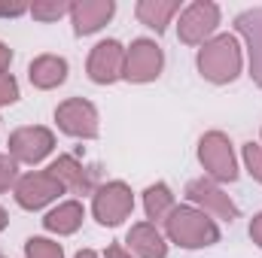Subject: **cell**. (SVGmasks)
<instances>
[{
  "mask_svg": "<svg viewBox=\"0 0 262 258\" xmlns=\"http://www.w3.org/2000/svg\"><path fill=\"white\" fill-rule=\"evenodd\" d=\"M165 234L171 243L183 249H201L220 243V228L216 222L195 207H174L171 216L165 219Z\"/></svg>",
  "mask_w": 262,
  "mask_h": 258,
  "instance_id": "6da1fadb",
  "label": "cell"
},
{
  "mask_svg": "<svg viewBox=\"0 0 262 258\" xmlns=\"http://www.w3.org/2000/svg\"><path fill=\"white\" fill-rule=\"evenodd\" d=\"M198 70L207 82L226 85L241 73V46L232 34H220L198 49Z\"/></svg>",
  "mask_w": 262,
  "mask_h": 258,
  "instance_id": "7a4b0ae2",
  "label": "cell"
},
{
  "mask_svg": "<svg viewBox=\"0 0 262 258\" xmlns=\"http://www.w3.org/2000/svg\"><path fill=\"white\" fill-rule=\"evenodd\" d=\"M198 161L204 167V173L213 183H235L238 179V161L232 152V143L223 131H210L201 137L198 143Z\"/></svg>",
  "mask_w": 262,
  "mask_h": 258,
  "instance_id": "3957f363",
  "label": "cell"
},
{
  "mask_svg": "<svg viewBox=\"0 0 262 258\" xmlns=\"http://www.w3.org/2000/svg\"><path fill=\"white\" fill-rule=\"evenodd\" d=\"M131 210H134V194H131V189L125 183L116 179V183H107V186L95 189L92 213H95V219H98L101 225H107V228L122 225L131 216Z\"/></svg>",
  "mask_w": 262,
  "mask_h": 258,
  "instance_id": "277c9868",
  "label": "cell"
},
{
  "mask_svg": "<svg viewBox=\"0 0 262 258\" xmlns=\"http://www.w3.org/2000/svg\"><path fill=\"white\" fill-rule=\"evenodd\" d=\"M216 24H220V6L210 0H195L180 12L177 37L186 46H204L207 37L216 31Z\"/></svg>",
  "mask_w": 262,
  "mask_h": 258,
  "instance_id": "5b68a950",
  "label": "cell"
},
{
  "mask_svg": "<svg viewBox=\"0 0 262 258\" xmlns=\"http://www.w3.org/2000/svg\"><path fill=\"white\" fill-rule=\"evenodd\" d=\"M9 155L12 161L18 164H40L52 149H55V134L43 125H28V128H18L9 134Z\"/></svg>",
  "mask_w": 262,
  "mask_h": 258,
  "instance_id": "8992f818",
  "label": "cell"
},
{
  "mask_svg": "<svg viewBox=\"0 0 262 258\" xmlns=\"http://www.w3.org/2000/svg\"><path fill=\"white\" fill-rule=\"evenodd\" d=\"M55 122L67 137L76 140H95L98 137V110L85 97H67L55 110Z\"/></svg>",
  "mask_w": 262,
  "mask_h": 258,
  "instance_id": "52a82bcc",
  "label": "cell"
},
{
  "mask_svg": "<svg viewBox=\"0 0 262 258\" xmlns=\"http://www.w3.org/2000/svg\"><path fill=\"white\" fill-rule=\"evenodd\" d=\"M58 194H64V186L49 173V170H37V173H25L15 183V203L21 210H43L46 203H52Z\"/></svg>",
  "mask_w": 262,
  "mask_h": 258,
  "instance_id": "ba28073f",
  "label": "cell"
},
{
  "mask_svg": "<svg viewBox=\"0 0 262 258\" xmlns=\"http://www.w3.org/2000/svg\"><path fill=\"white\" fill-rule=\"evenodd\" d=\"M162 67H165V55L152 40H134L128 46V52H125L122 79H128V82H152V79H159Z\"/></svg>",
  "mask_w": 262,
  "mask_h": 258,
  "instance_id": "9c48e42d",
  "label": "cell"
},
{
  "mask_svg": "<svg viewBox=\"0 0 262 258\" xmlns=\"http://www.w3.org/2000/svg\"><path fill=\"white\" fill-rule=\"evenodd\" d=\"M89 79L98 82V85H113L116 79H122V70H125V49L122 43L116 40H104L92 49L89 55Z\"/></svg>",
  "mask_w": 262,
  "mask_h": 258,
  "instance_id": "30bf717a",
  "label": "cell"
},
{
  "mask_svg": "<svg viewBox=\"0 0 262 258\" xmlns=\"http://www.w3.org/2000/svg\"><path fill=\"white\" fill-rule=\"evenodd\" d=\"M186 197L201 207V213H213L216 219H226V222H235L238 219L235 200L223 192L213 179H192L186 186Z\"/></svg>",
  "mask_w": 262,
  "mask_h": 258,
  "instance_id": "8fae6325",
  "label": "cell"
},
{
  "mask_svg": "<svg viewBox=\"0 0 262 258\" xmlns=\"http://www.w3.org/2000/svg\"><path fill=\"white\" fill-rule=\"evenodd\" d=\"M116 12L113 0H76L70 3V18H73V31L76 37H89L95 31H101Z\"/></svg>",
  "mask_w": 262,
  "mask_h": 258,
  "instance_id": "7c38bea8",
  "label": "cell"
},
{
  "mask_svg": "<svg viewBox=\"0 0 262 258\" xmlns=\"http://www.w3.org/2000/svg\"><path fill=\"white\" fill-rule=\"evenodd\" d=\"M49 173L64 186V192H73V194H92L95 192V170H85L73 155H58L49 164Z\"/></svg>",
  "mask_w": 262,
  "mask_h": 258,
  "instance_id": "4fadbf2b",
  "label": "cell"
},
{
  "mask_svg": "<svg viewBox=\"0 0 262 258\" xmlns=\"http://www.w3.org/2000/svg\"><path fill=\"white\" fill-rule=\"evenodd\" d=\"M235 28L247 40V49H250V76L256 79V85L262 88V6L241 12L235 18Z\"/></svg>",
  "mask_w": 262,
  "mask_h": 258,
  "instance_id": "5bb4252c",
  "label": "cell"
},
{
  "mask_svg": "<svg viewBox=\"0 0 262 258\" xmlns=\"http://www.w3.org/2000/svg\"><path fill=\"white\" fill-rule=\"evenodd\" d=\"M125 243L131 246V252L137 258H165L168 255V243H165L162 231H159L152 222H137V225H131Z\"/></svg>",
  "mask_w": 262,
  "mask_h": 258,
  "instance_id": "9a60e30c",
  "label": "cell"
},
{
  "mask_svg": "<svg viewBox=\"0 0 262 258\" xmlns=\"http://www.w3.org/2000/svg\"><path fill=\"white\" fill-rule=\"evenodd\" d=\"M28 79H31L34 88H43V91L58 88L67 79V61L58 58V55H40L28 67Z\"/></svg>",
  "mask_w": 262,
  "mask_h": 258,
  "instance_id": "2e32d148",
  "label": "cell"
},
{
  "mask_svg": "<svg viewBox=\"0 0 262 258\" xmlns=\"http://www.w3.org/2000/svg\"><path fill=\"white\" fill-rule=\"evenodd\" d=\"M82 219H85L82 203H79V200H64V203H58L52 213H46L43 228H46V231H52V234H58V237H67V234L79 231Z\"/></svg>",
  "mask_w": 262,
  "mask_h": 258,
  "instance_id": "e0dca14e",
  "label": "cell"
},
{
  "mask_svg": "<svg viewBox=\"0 0 262 258\" xmlns=\"http://www.w3.org/2000/svg\"><path fill=\"white\" fill-rule=\"evenodd\" d=\"M134 12H137L140 24H146V28H152L156 34H162V31L168 28L171 15L180 12V0H140V3L134 6Z\"/></svg>",
  "mask_w": 262,
  "mask_h": 258,
  "instance_id": "ac0fdd59",
  "label": "cell"
},
{
  "mask_svg": "<svg viewBox=\"0 0 262 258\" xmlns=\"http://www.w3.org/2000/svg\"><path fill=\"white\" fill-rule=\"evenodd\" d=\"M174 207H177V203H174V194H171V189H168L165 183H156V186H149V189L143 192V210H146V219H149L152 225H156V222H165Z\"/></svg>",
  "mask_w": 262,
  "mask_h": 258,
  "instance_id": "d6986e66",
  "label": "cell"
},
{
  "mask_svg": "<svg viewBox=\"0 0 262 258\" xmlns=\"http://www.w3.org/2000/svg\"><path fill=\"white\" fill-rule=\"evenodd\" d=\"M28 12H31L37 21H58L61 15L70 12V3H67V0H40V3L28 6Z\"/></svg>",
  "mask_w": 262,
  "mask_h": 258,
  "instance_id": "ffe728a7",
  "label": "cell"
},
{
  "mask_svg": "<svg viewBox=\"0 0 262 258\" xmlns=\"http://www.w3.org/2000/svg\"><path fill=\"white\" fill-rule=\"evenodd\" d=\"M25 258H64L61 243L46 240V237H31L25 243Z\"/></svg>",
  "mask_w": 262,
  "mask_h": 258,
  "instance_id": "44dd1931",
  "label": "cell"
},
{
  "mask_svg": "<svg viewBox=\"0 0 262 258\" xmlns=\"http://www.w3.org/2000/svg\"><path fill=\"white\" fill-rule=\"evenodd\" d=\"M244 164H247V173L262 183V146L256 143H244Z\"/></svg>",
  "mask_w": 262,
  "mask_h": 258,
  "instance_id": "7402d4cb",
  "label": "cell"
},
{
  "mask_svg": "<svg viewBox=\"0 0 262 258\" xmlns=\"http://www.w3.org/2000/svg\"><path fill=\"white\" fill-rule=\"evenodd\" d=\"M18 100V82L9 73H0V107H9Z\"/></svg>",
  "mask_w": 262,
  "mask_h": 258,
  "instance_id": "603a6c76",
  "label": "cell"
},
{
  "mask_svg": "<svg viewBox=\"0 0 262 258\" xmlns=\"http://www.w3.org/2000/svg\"><path fill=\"white\" fill-rule=\"evenodd\" d=\"M18 176V164L12 161V155H0V194L6 192Z\"/></svg>",
  "mask_w": 262,
  "mask_h": 258,
  "instance_id": "cb8c5ba5",
  "label": "cell"
},
{
  "mask_svg": "<svg viewBox=\"0 0 262 258\" xmlns=\"http://www.w3.org/2000/svg\"><path fill=\"white\" fill-rule=\"evenodd\" d=\"M21 12H28V6H25V3H12V6H0V18H15V15H21Z\"/></svg>",
  "mask_w": 262,
  "mask_h": 258,
  "instance_id": "d4e9b609",
  "label": "cell"
},
{
  "mask_svg": "<svg viewBox=\"0 0 262 258\" xmlns=\"http://www.w3.org/2000/svg\"><path fill=\"white\" fill-rule=\"evenodd\" d=\"M250 237H253L256 246H262V213L253 216V222H250Z\"/></svg>",
  "mask_w": 262,
  "mask_h": 258,
  "instance_id": "484cf974",
  "label": "cell"
},
{
  "mask_svg": "<svg viewBox=\"0 0 262 258\" xmlns=\"http://www.w3.org/2000/svg\"><path fill=\"white\" fill-rule=\"evenodd\" d=\"M9 61H12V49H6V46L0 43V73L9 70Z\"/></svg>",
  "mask_w": 262,
  "mask_h": 258,
  "instance_id": "4316f807",
  "label": "cell"
},
{
  "mask_svg": "<svg viewBox=\"0 0 262 258\" xmlns=\"http://www.w3.org/2000/svg\"><path fill=\"white\" fill-rule=\"evenodd\" d=\"M107 258H131V252H125L119 243H113V246H107Z\"/></svg>",
  "mask_w": 262,
  "mask_h": 258,
  "instance_id": "83f0119b",
  "label": "cell"
},
{
  "mask_svg": "<svg viewBox=\"0 0 262 258\" xmlns=\"http://www.w3.org/2000/svg\"><path fill=\"white\" fill-rule=\"evenodd\" d=\"M76 258H98V252H92V249H82V252H76Z\"/></svg>",
  "mask_w": 262,
  "mask_h": 258,
  "instance_id": "f1b7e54d",
  "label": "cell"
},
{
  "mask_svg": "<svg viewBox=\"0 0 262 258\" xmlns=\"http://www.w3.org/2000/svg\"><path fill=\"white\" fill-rule=\"evenodd\" d=\"M6 222H9V219H6V210H3V207H0V231H3V228H6Z\"/></svg>",
  "mask_w": 262,
  "mask_h": 258,
  "instance_id": "f546056e",
  "label": "cell"
}]
</instances>
